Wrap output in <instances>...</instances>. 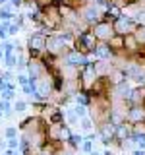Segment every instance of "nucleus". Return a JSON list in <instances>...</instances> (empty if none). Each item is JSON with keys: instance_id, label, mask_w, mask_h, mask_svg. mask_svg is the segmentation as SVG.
Listing matches in <instances>:
<instances>
[{"instance_id": "nucleus-13", "label": "nucleus", "mask_w": 145, "mask_h": 155, "mask_svg": "<svg viewBox=\"0 0 145 155\" xmlns=\"http://www.w3.org/2000/svg\"><path fill=\"white\" fill-rule=\"evenodd\" d=\"M0 56H2V52H0Z\"/></svg>"}, {"instance_id": "nucleus-3", "label": "nucleus", "mask_w": 145, "mask_h": 155, "mask_svg": "<svg viewBox=\"0 0 145 155\" xmlns=\"http://www.w3.org/2000/svg\"><path fill=\"white\" fill-rule=\"evenodd\" d=\"M43 43H45V41H43V37H31V47H35V48H41L43 47Z\"/></svg>"}, {"instance_id": "nucleus-5", "label": "nucleus", "mask_w": 145, "mask_h": 155, "mask_svg": "<svg viewBox=\"0 0 145 155\" xmlns=\"http://www.w3.org/2000/svg\"><path fill=\"white\" fill-rule=\"evenodd\" d=\"M85 16H87V19H93V18H97V10H95V8H87Z\"/></svg>"}, {"instance_id": "nucleus-2", "label": "nucleus", "mask_w": 145, "mask_h": 155, "mask_svg": "<svg viewBox=\"0 0 145 155\" xmlns=\"http://www.w3.org/2000/svg\"><path fill=\"white\" fill-rule=\"evenodd\" d=\"M130 27H132V21H130V19H118V29H120V31H122V29H130Z\"/></svg>"}, {"instance_id": "nucleus-10", "label": "nucleus", "mask_w": 145, "mask_h": 155, "mask_svg": "<svg viewBox=\"0 0 145 155\" xmlns=\"http://www.w3.org/2000/svg\"><path fill=\"white\" fill-rule=\"evenodd\" d=\"M139 37H141V39H145V29H141V33H139Z\"/></svg>"}, {"instance_id": "nucleus-11", "label": "nucleus", "mask_w": 145, "mask_h": 155, "mask_svg": "<svg viewBox=\"0 0 145 155\" xmlns=\"http://www.w3.org/2000/svg\"><path fill=\"white\" fill-rule=\"evenodd\" d=\"M134 155H145V153H143V151H135Z\"/></svg>"}, {"instance_id": "nucleus-7", "label": "nucleus", "mask_w": 145, "mask_h": 155, "mask_svg": "<svg viewBox=\"0 0 145 155\" xmlns=\"http://www.w3.org/2000/svg\"><path fill=\"white\" fill-rule=\"evenodd\" d=\"M97 52H99V54H101V56H106V54H108V48H105V47H101V48H99V51H97Z\"/></svg>"}, {"instance_id": "nucleus-8", "label": "nucleus", "mask_w": 145, "mask_h": 155, "mask_svg": "<svg viewBox=\"0 0 145 155\" xmlns=\"http://www.w3.org/2000/svg\"><path fill=\"white\" fill-rule=\"evenodd\" d=\"M16 109H18V110H23V109H25V103H21V101H19V103H16Z\"/></svg>"}, {"instance_id": "nucleus-12", "label": "nucleus", "mask_w": 145, "mask_h": 155, "mask_svg": "<svg viewBox=\"0 0 145 155\" xmlns=\"http://www.w3.org/2000/svg\"><path fill=\"white\" fill-rule=\"evenodd\" d=\"M4 2H6V0H0V4H4Z\"/></svg>"}, {"instance_id": "nucleus-1", "label": "nucleus", "mask_w": 145, "mask_h": 155, "mask_svg": "<svg viewBox=\"0 0 145 155\" xmlns=\"http://www.w3.org/2000/svg\"><path fill=\"white\" fill-rule=\"evenodd\" d=\"M68 60H70L72 64H83L85 58L83 56H77V54H70V56H68Z\"/></svg>"}, {"instance_id": "nucleus-9", "label": "nucleus", "mask_w": 145, "mask_h": 155, "mask_svg": "<svg viewBox=\"0 0 145 155\" xmlns=\"http://www.w3.org/2000/svg\"><path fill=\"white\" fill-rule=\"evenodd\" d=\"M0 18L6 19V18H10V14H8V12H2V10H0Z\"/></svg>"}, {"instance_id": "nucleus-6", "label": "nucleus", "mask_w": 145, "mask_h": 155, "mask_svg": "<svg viewBox=\"0 0 145 155\" xmlns=\"http://www.w3.org/2000/svg\"><path fill=\"white\" fill-rule=\"evenodd\" d=\"M81 126H83V130H91V122H89V120H83V122H81Z\"/></svg>"}, {"instance_id": "nucleus-4", "label": "nucleus", "mask_w": 145, "mask_h": 155, "mask_svg": "<svg viewBox=\"0 0 145 155\" xmlns=\"http://www.w3.org/2000/svg\"><path fill=\"white\" fill-rule=\"evenodd\" d=\"M97 35H99V37H106V35H108V25H101L99 29H97Z\"/></svg>"}]
</instances>
